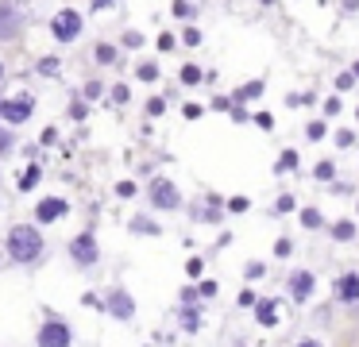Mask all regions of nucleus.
Returning a JSON list of instances; mask_svg holds the SVG:
<instances>
[{
  "instance_id": "obj_15",
  "label": "nucleus",
  "mask_w": 359,
  "mask_h": 347,
  "mask_svg": "<svg viewBox=\"0 0 359 347\" xmlns=\"http://www.w3.org/2000/svg\"><path fill=\"white\" fill-rule=\"evenodd\" d=\"M132 231H135V236H158L163 228H158L151 216H132Z\"/></svg>"
},
{
  "instance_id": "obj_36",
  "label": "nucleus",
  "mask_w": 359,
  "mask_h": 347,
  "mask_svg": "<svg viewBox=\"0 0 359 347\" xmlns=\"http://www.w3.org/2000/svg\"><path fill=\"white\" fill-rule=\"evenodd\" d=\"M290 251H294L290 239H278V243H274V254H278V259H290Z\"/></svg>"
},
{
  "instance_id": "obj_41",
  "label": "nucleus",
  "mask_w": 359,
  "mask_h": 347,
  "mask_svg": "<svg viewBox=\"0 0 359 347\" xmlns=\"http://www.w3.org/2000/svg\"><path fill=\"white\" fill-rule=\"evenodd\" d=\"M305 135H309V139H325V123H309V128H305Z\"/></svg>"
},
{
  "instance_id": "obj_34",
  "label": "nucleus",
  "mask_w": 359,
  "mask_h": 347,
  "mask_svg": "<svg viewBox=\"0 0 359 347\" xmlns=\"http://www.w3.org/2000/svg\"><path fill=\"white\" fill-rule=\"evenodd\" d=\"M351 143H355V135H351V131H336V147H340V151H348Z\"/></svg>"
},
{
  "instance_id": "obj_44",
  "label": "nucleus",
  "mask_w": 359,
  "mask_h": 347,
  "mask_svg": "<svg viewBox=\"0 0 359 347\" xmlns=\"http://www.w3.org/2000/svg\"><path fill=\"white\" fill-rule=\"evenodd\" d=\"M248 278H263V262H248V270H243Z\"/></svg>"
},
{
  "instance_id": "obj_23",
  "label": "nucleus",
  "mask_w": 359,
  "mask_h": 347,
  "mask_svg": "<svg viewBox=\"0 0 359 347\" xmlns=\"http://www.w3.org/2000/svg\"><path fill=\"white\" fill-rule=\"evenodd\" d=\"M290 170H297V151H282L278 158V174H290Z\"/></svg>"
},
{
  "instance_id": "obj_43",
  "label": "nucleus",
  "mask_w": 359,
  "mask_h": 347,
  "mask_svg": "<svg viewBox=\"0 0 359 347\" xmlns=\"http://www.w3.org/2000/svg\"><path fill=\"white\" fill-rule=\"evenodd\" d=\"M112 4H116V0H89V8H93V12H109Z\"/></svg>"
},
{
  "instance_id": "obj_24",
  "label": "nucleus",
  "mask_w": 359,
  "mask_h": 347,
  "mask_svg": "<svg viewBox=\"0 0 359 347\" xmlns=\"http://www.w3.org/2000/svg\"><path fill=\"white\" fill-rule=\"evenodd\" d=\"M97 62H101V66H112V62H116V46L101 43V46H97Z\"/></svg>"
},
{
  "instance_id": "obj_20",
  "label": "nucleus",
  "mask_w": 359,
  "mask_h": 347,
  "mask_svg": "<svg viewBox=\"0 0 359 347\" xmlns=\"http://www.w3.org/2000/svg\"><path fill=\"white\" fill-rule=\"evenodd\" d=\"M178 77H182V85H201V77H205V74H201V66H194V62H186Z\"/></svg>"
},
{
  "instance_id": "obj_39",
  "label": "nucleus",
  "mask_w": 359,
  "mask_h": 347,
  "mask_svg": "<svg viewBox=\"0 0 359 347\" xmlns=\"http://www.w3.org/2000/svg\"><path fill=\"white\" fill-rule=\"evenodd\" d=\"M290 208H294V197H290V193H286V197L274 200V212H290Z\"/></svg>"
},
{
  "instance_id": "obj_14",
  "label": "nucleus",
  "mask_w": 359,
  "mask_h": 347,
  "mask_svg": "<svg viewBox=\"0 0 359 347\" xmlns=\"http://www.w3.org/2000/svg\"><path fill=\"white\" fill-rule=\"evenodd\" d=\"M178 320H182V328H186V332H197V328H201V308L182 305V316H178Z\"/></svg>"
},
{
  "instance_id": "obj_31",
  "label": "nucleus",
  "mask_w": 359,
  "mask_h": 347,
  "mask_svg": "<svg viewBox=\"0 0 359 347\" xmlns=\"http://www.w3.org/2000/svg\"><path fill=\"white\" fill-rule=\"evenodd\" d=\"M124 46H132V50H140V46H143V35H140V31H124Z\"/></svg>"
},
{
  "instance_id": "obj_8",
  "label": "nucleus",
  "mask_w": 359,
  "mask_h": 347,
  "mask_svg": "<svg viewBox=\"0 0 359 347\" xmlns=\"http://www.w3.org/2000/svg\"><path fill=\"white\" fill-rule=\"evenodd\" d=\"M104 313L116 316V320H132L135 316V297L124 290V285H116V290H109V297H104Z\"/></svg>"
},
{
  "instance_id": "obj_28",
  "label": "nucleus",
  "mask_w": 359,
  "mask_h": 347,
  "mask_svg": "<svg viewBox=\"0 0 359 347\" xmlns=\"http://www.w3.org/2000/svg\"><path fill=\"white\" fill-rule=\"evenodd\" d=\"M116 197H120V200H132V197H135V182H120V185H116Z\"/></svg>"
},
{
  "instance_id": "obj_10",
  "label": "nucleus",
  "mask_w": 359,
  "mask_h": 347,
  "mask_svg": "<svg viewBox=\"0 0 359 347\" xmlns=\"http://www.w3.org/2000/svg\"><path fill=\"white\" fill-rule=\"evenodd\" d=\"M313 293H317V274H313V270H294V274H290V297H294L297 305H305Z\"/></svg>"
},
{
  "instance_id": "obj_7",
  "label": "nucleus",
  "mask_w": 359,
  "mask_h": 347,
  "mask_svg": "<svg viewBox=\"0 0 359 347\" xmlns=\"http://www.w3.org/2000/svg\"><path fill=\"white\" fill-rule=\"evenodd\" d=\"M24 35V12H20L12 0L0 4V43H16Z\"/></svg>"
},
{
  "instance_id": "obj_19",
  "label": "nucleus",
  "mask_w": 359,
  "mask_h": 347,
  "mask_svg": "<svg viewBox=\"0 0 359 347\" xmlns=\"http://www.w3.org/2000/svg\"><path fill=\"white\" fill-rule=\"evenodd\" d=\"M197 216H201V220H220V200L217 197H205V205L197 208Z\"/></svg>"
},
{
  "instance_id": "obj_1",
  "label": "nucleus",
  "mask_w": 359,
  "mask_h": 347,
  "mask_svg": "<svg viewBox=\"0 0 359 347\" xmlns=\"http://www.w3.org/2000/svg\"><path fill=\"white\" fill-rule=\"evenodd\" d=\"M4 251H8L12 262H39L43 251H47V243H43V231L39 224H16V228H8V239H4Z\"/></svg>"
},
{
  "instance_id": "obj_33",
  "label": "nucleus",
  "mask_w": 359,
  "mask_h": 347,
  "mask_svg": "<svg viewBox=\"0 0 359 347\" xmlns=\"http://www.w3.org/2000/svg\"><path fill=\"white\" fill-rule=\"evenodd\" d=\"M104 93V85L101 81H86V100H97Z\"/></svg>"
},
{
  "instance_id": "obj_16",
  "label": "nucleus",
  "mask_w": 359,
  "mask_h": 347,
  "mask_svg": "<svg viewBox=\"0 0 359 347\" xmlns=\"http://www.w3.org/2000/svg\"><path fill=\"white\" fill-rule=\"evenodd\" d=\"M39 177H43V166H35V162H32V166H27L24 174H20V189H24V193H32L35 185H39Z\"/></svg>"
},
{
  "instance_id": "obj_37",
  "label": "nucleus",
  "mask_w": 359,
  "mask_h": 347,
  "mask_svg": "<svg viewBox=\"0 0 359 347\" xmlns=\"http://www.w3.org/2000/svg\"><path fill=\"white\" fill-rule=\"evenodd\" d=\"M228 208H232V212H248L251 200H248V197H232V200H228Z\"/></svg>"
},
{
  "instance_id": "obj_38",
  "label": "nucleus",
  "mask_w": 359,
  "mask_h": 347,
  "mask_svg": "<svg viewBox=\"0 0 359 347\" xmlns=\"http://www.w3.org/2000/svg\"><path fill=\"white\" fill-rule=\"evenodd\" d=\"M182 39H186V46H201V31H197V27H186V35H182Z\"/></svg>"
},
{
  "instance_id": "obj_27",
  "label": "nucleus",
  "mask_w": 359,
  "mask_h": 347,
  "mask_svg": "<svg viewBox=\"0 0 359 347\" xmlns=\"http://www.w3.org/2000/svg\"><path fill=\"white\" fill-rule=\"evenodd\" d=\"M236 301H240V308H255L259 305V293L255 290H240V297H236Z\"/></svg>"
},
{
  "instance_id": "obj_4",
  "label": "nucleus",
  "mask_w": 359,
  "mask_h": 347,
  "mask_svg": "<svg viewBox=\"0 0 359 347\" xmlns=\"http://www.w3.org/2000/svg\"><path fill=\"white\" fill-rule=\"evenodd\" d=\"M147 197H151V205H155L158 212H178L182 208V193H178V185H174L170 177H151Z\"/></svg>"
},
{
  "instance_id": "obj_48",
  "label": "nucleus",
  "mask_w": 359,
  "mask_h": 347,
  "mask_svg": "<svg viewBox=\"0 0 359 347\" xmlns=\"http://www.w3.org/2000/svg\"><path fill=\"white\" fill-rule=\"evenodd\" d=\"M344 12H359V0H344Z\"/></svg>"
},
{
  "instance_id": "obj_13",
  "label": "nucleus",
  "mask_w": 359,
  "mask_h": 347,
  "mask_svg": "<svg viewBox=\"0 0 359 347\" xmlns=\"http://www.w3.org/2000/svg\"><path fill=\"white\" fill-rule=\"evenodd\" d=\"M328 236H332L336 243H351V239H355V220H336V224H328Z\"/></svg>"
},
{
  "instance_id": "obj_26",
  "label": "nucleus",
  "mask_w": 359,
  "mask_h": 347,
  "mask_svg": "<svg viewBox=\"0 0 359 347\" xmlns=\"http://www.w3.org/2000/svg\"><path fill=\"white\" fill-rule=\"evenodd\" d=\"M174 15H178V20H194L197 8L189 4V0H174Z\"/></svg>"
},
{
  "instance_id": "obj_50",
  "label": "nucleus",
  "mask_w": 359,
  "mask_h": 347,
  "mask_svg": "<svg viewBox=\"0 0 359 347\" xmlns=\"http://www.w3.org/2000/svg\"><path fill=\"white\" fill-rule=\"evenodd\" d=\"M0 81H4V62H0Z\"/></svg>"
},
{
  "instance_id": "obj_11",
  "label": "nucleus",
  "mask_w": 359,
  "mask_h": 347,
  "mask_svg": "<svg viewBox=\"0 0 359 347\" xmlns=\"http://www.w3.org/2000/svg\"><path fill=\"white\" fill-rule=\"evenodd\" d=\"M332 293H336V301H340V305L359 301V274H355V270H348V274L336 278V282H332Z\"/></svg>"
},
{
  "instance_id": "obj_12",
  "label": "nucleus",
  "mask_w": 359,
  "mask_h": 347,
  "mask_svg": "<svg viewBox=\"0 0 359 347\" xmlns=\"http://www.w3.org/2000/svg\"><path fill=\"white\" fill-rule=\"evenodd\" d=\"M255 320L263 324V328H274V324L282 320V313H278V301H259V305H255Z\"/></svg>"
},
{
  "instance_id": "obj_21",
  "label": "nucleus",
  "mask_w": 359,
  "mask_h": 347,
  "mask_svg": "<svg viewBox=\"0 0 359 347\" xmlns=\"http://www.w3.org/2000/svg\"><path fill=\"white\" fill-rule=\"evenodd\" d=\"M135 74H140V81H158V62H140Z\"/></svg>"
},
{
  "instance_id": "obj_49",
  "label": "nucleus",
  "mask_w": 359,
  "mask_h": 347,
  "mask_svg": "<svg viewBox=\"0 0 359 347\" xmlns=\"http://www.w3.org/2000/svg\"><path fill=\"white\" fill-rule=\"evenodd\" d=\"M351 77H359V62H355V66H351Z\"/></svg>"
},
{
  "instance_id": "obj_25",
  "label": "nucleus",
  "mask_w": 359,
  "mask_h": 347,
  "mask_svg": "<svg viewBox=\"0 0 359 347\" xmlns=\"http://www.w3.org/2000/svg\"><path fill=\"white\" fill-rule=\"evenodd\" d=\"M109 97H112V104H128V100H132V89H128V85H112Z\"/></svg>"
},
{
  "instance_id": "obj_9",
  "label": "nucleus",
  "mask_w": 359,
  "mask_h": 347,
  "mask_svg": "<svg viewBox=\"0 0 359 347\" xmlns=\"http://www.w3.org/2000/svg\"><path fill=\"white\" fill-rule=\"evenodd\" d=\"M70 216V200L66 197H43L39 205H35V224H58V220H66Z\"/></svg>"
},
{
  "instance_id": "obj_18",
  "label": "nucleus",
  "mask_w": 359,
  "mask_h": 347,
  "mask_svg": "<svg viewBox=\"0 0 359 347\" xmlns=\"http://www.w3.org/2000/svg\"><path fill=\"white\" fill-rule=\"evenodd\" d=\"M255 97H263V81L240 85V89H236V97H232V100H255Z\"/></svg>"
},
{
  "instance_id": "obj_29",
  "label": "nucleus",
  "mask_w": 359,
  "mask_h": 347,
  "mask_svg": "<svg viewBox=\"0 0 359 347\" xmlns=\"http://www.w3.org/2000/svg\"><path fill=\"white\" fill-rule=\"evenodd\" d=\"M317 177H320V182H332V177H336V166H332V162H320V166H317Z\"/></svg>"
},
{
  "instance_id": "obj_46",
  "label": "nucleus",
  "mask_w": 359,
  "mask_h": 347,
  "mask_svg": "<svg viewBox=\"0 0 359 347\" xmlns=\"http://www.w3.org/2000/svg\"><path fill=\"white\" fill-rule=\"evenodd\" d=\"M212 104H217L220 112H228V108H232V97H217V100H212Z\"/></svg>"
},
{
  "instance_id": "obj_22",
  "label": "nucleus",
  "mask_w": 359,
  "mask_h": 347,
  "mask_svg": "<svg viewBox=\"0 0 359 347\" xmlns=\"http://www.w3.org/2000/svg\"><path fill=\"white\" fill-rule=\"evenodd\" d=\"M58 69H62V62H58V58H39V74L43 77H58Z\"/></svg>"
},
{
  "instance_id": "obj_32",
  "label": "nucleus",
  "mask_w": 359,
  "mask_h": 347,
  "mask_svg": "<svg viewBox=\"0 0 359 347\" xmlns=\"http://www.w3.org/2000/svg\"><path fill=\"white\" fill-rule=\"evenodd\" d=\"M147 112H151V116H163V112H166V100H163V97H151V100H147Z\"/></svg>"
},
{
  "instance_id": "obj_35",
  "label": "nucleus",
  "mask_w": 359,
  "mask_h": 347,
  "mask_svg": "<svg viewBox=\"0 0 359 347\" xmlns=\"http://www.w3.org/2000/svg\"><path fill=\"white\" fill-rule=\"evenodd\" d=\"M197 301H201V293H197L194 285H186V290H182V305H197Z\"/></svg>"
},
{
  "instance_id": "obj_6",
  "label": "nucleus",
  "mask_w": 359,
  "mask_h": 347,
  "mask_svg": "<svg viewBox=\"0 0 359 347\" xmlns=\"http://www.w3.org/2000/svg\"><path fill=\"white\" fill-rule=\"evenodd\" d=\"M50 35H55L58 43H74V39H81V15L74 12V8H62V12L50 20Z\"/></svg>"
},
{
  "instance_id": "obj_30",
  "label": "nucleus",
  "mask_w": 359,
  "mask_h": 347,
  "mask_svg": "<svg viewBox=\"0 0 359 347\" xmlns=\"http://www.w3.org/2000/svg\"><path fill=\"white\" fill-rule=\"evenodd\" d=\"M12 147H16V135L12 131H0V154H8Z\"/></svg>"
},
{
  "instance_id": "obj_47",
  "label": "nucleus",
  "mask_w": 359,
  "mask_h": 347,
  "mask_svg": "<svg viewBox=\"0 0 359 347\" xmlns=\"http://www.w3.org/2000/svg\"><path fill=\"white\" fill-rule=\"evenodd\" d=\"M294 347H325V339H297Z\"/></svg>"
},
{
  "instance_id": "obj_45",
  "label": "nucleus",
  "mask_w": 359,
  "mask_h": 347,
  "mask_svg": "<svg viewBox=\"0 0 359 347\" xmlns=\"http://www.w3.org/2000/svg\"><path fill=\"white\" fill-rule=\"evenodd\" d=\"M332 193H336V197H348L351 185H348V182H336V185H332Z\"/></svg>"
},
{
  "instance_id": "obj_3",
  "label": "nucleus",
  "mask_w": 359,
  "mask_h": 347,
  "mask_svg": "<svg viewBox=\"0 0 359 347\" xmlns=\"http://www.w3.org/2000/svg\"><path fill=\"white\" fill-rule=\"evenodd\" d=\"M66 254H70V262H74L78 270L97 266V259H101V247H97V236H93V231H78V236L70 239V247H66Z\"/></svg>"
},
{
  "instance_id": "obj_42",
  "label": "nucleus",
  "mask_w": 359,
  "mask_h": 347,
  "mask_svg": "<svg viewBox=\"0 0 359 347\" xmlns=\"http://www.w3.org/2000/svg\"><path fill=\"white\" fill-rule=\"evenodd\" d=\"M351 85H355V77H351V74H340V77H336V89H351Z\"/></svg>"
},
{
  "instance_id": "obj_5",
  "label": "nucleus",
  "mask_w": 359,
  "mask_h": 347,
  "mask_svg": "<svg viewBox=\"0 0 359 347\" xmlns=\"http://www.w3.org/2000/svg\"><path fill=\"white\" fill-rule=\"evenodd\" d=\"M32 112H35L32 93H16V97L0 100V120L4 123H24V120H32Z\"/></svg>"
},
{
  "instance_id": "obj_17",
  "label": "nucleus",
  "mask_w": 359,
  "mask_h": 347,
  "mask_svg": "<svg viewBox=\"0 0 359 347\" xmlns=\"http://www.w3.org/2000/svg\"><path fill=\"white\" fill-rule=\"evenodd\" d=\"M302 224H305L309 231L325 228V216H320V208H302Z\"/></svg>"
},
{
  "instance_id": "obj_40",
  "label": "nucleus",
  "mask_w": 359,
  "mask_h": 347,
  "mask_svg": "<svg viewBox=\"0 0 359 347\" xmlns=\"http://www.w3.org/2000/svg\"><path fill=\"white\" fill-rule=\"evenodd\" d=\"M217 290H220L217 282H201V285H197V293H201V297H217Z\"/></svg>"
},
{
  "instance_id": "obj_2",
  "label": "nucleus",
  "mask_w": 359,
  "mask_h": 347,
  "mask_svg": "<svg viewBox=\"0 0 359 347\" xmlns=\"http://www.w3.org/2000/svg\"><path fill=\"white\" fill-rule=\"evenodd\" d=\"M35 347H74V328L62 320V316L47 313L35 332Z\"/></svg>"
}]
</instances>
